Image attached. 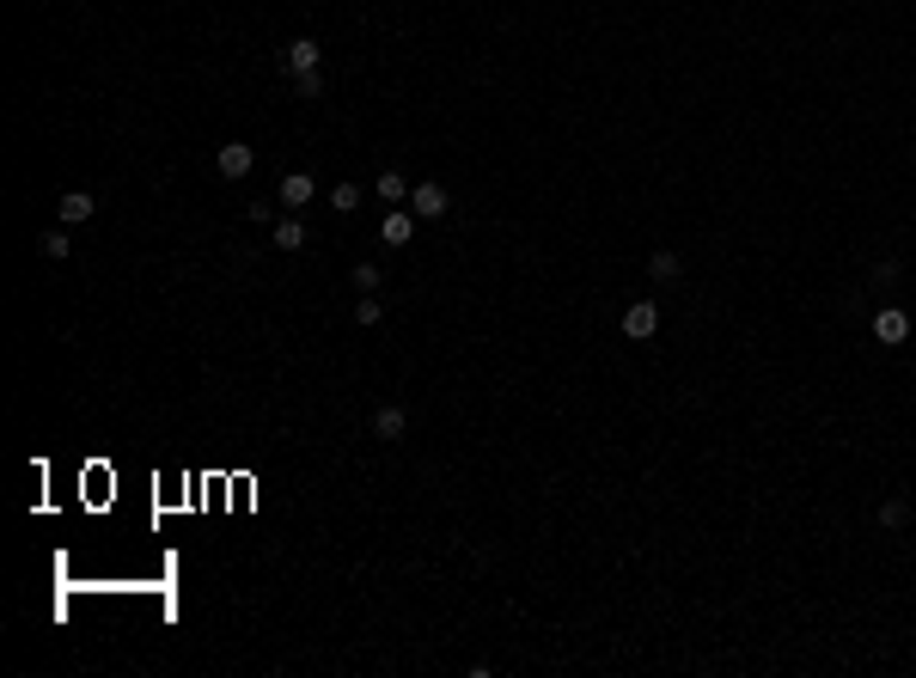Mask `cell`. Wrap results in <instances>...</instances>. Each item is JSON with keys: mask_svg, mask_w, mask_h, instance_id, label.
I'll return each mask as SVG.
<instances>
[{"mask_svg": "<svg viewBox=\"0 0 916 678\" xmlns=\"http://www.w3.org/2000/svg\"><path fill=\"white\" fill-rule=\"evenodd\" d=\"M447 208H452V196H447V190H440V184H434V178H427V184H416V190H409V214H416V221H440Z\"/></svg>", "mask_w": 916, "mask_h": 678, "instance_id": "cell-1", "label": "cell"}, {"mask_svg": "<svg viewBox=\"0 0 916 678\" xmlns=\"http://www.w3.org/2000/svg\"><path fill=\"white\" fill-rule=\"evenodd\" d=\"M654 330H660V306H654V300H630V306H623V336L648 343Z\"/></svg>", "mask_w": 916, "mask_h": 678, "instance_id": "cell-2", "label": "cell"}, {"mask_svg": "<svg viewBox=\"0 0 916 678\" xmlns=\"http://www.w3.org/2000/svg\"><path fill=\"white\" fill-rule=\"evenodd\" d=\"M214 165H221V178H251V165H257V153L244 141H226L221 153H214Z\"/></svg>", "mask_w": 916, "mask_h": 678, "instance_id": "cell-3", "label": "cell"}, {"mask_svg": "<svg viewBox=\"0 0 916 678\" xmlns=\"http://www.w3.org/2000/svg\"><path fill=\"white\" fill-rule=\"evenodd\" d=\"M318 56H324V43H318V37H293V43H287V74H312Z\"/></svg>", "mask_w": 916, "mask_h": 678, "instance_id": "cell-4", "label": "cell"}, {"mask_svg": "<svg viewBox=\"0 0 916 678\" xmlns=\"http://www.w3.org/2000/svg\"><path fill=\"white\" fill-rule=\"evenodd\" d=\"M92 208H98V196H86V190H67L56 202V214H61V226H80V221H92Z\"/></svg>", "mask_w": 916, "mask_h": 678, "instance_id": "cell-5", "label": "cell"}, {"mask_svg": "<svg viewBox=\"0 0 916 678\" xmlns=\"http://www.w3.org/2000/svg\"><path fill=\"white\" fill-rule=\"evenodd\" d=\"M874 336H880V343H886V349H892V343H904V336H911V318H904V312H898V306L874 312Z\"/></svg>", "mask_w": 916, "mask_h": 678, "instance_id": "cell-6", "label": "cell"}, {"mask_svg": "<svg viewBox=\"0 0 916 678\" xmlns=\"http://www.w3.org/2000/svg\"><path fill=\"white\" fill-rule=\"evenodd\" d=\"M404 428H409L404 404H379V410H373V434H379V440H404Z\"/></svg>", "mask_w": 916, "mask_h": 678, "instance_id": "cell-7", "label": "cell"}, {"mask_svg": "<svg viewBox=\"0 0 916 678\" xmlns=\"http://www.w3.org/2000/svg\"><path fill=\"white\" fill-rule=\"evenodd\" d=\"M312 196H318V190H312V178H305V171H287V178H282V208H287V214H300Z\"/></svg>", "mask_w": 916, "mask_h": 678, "instance_id": "cell-8", "label": "cell"}, {"mask_svg": "<svg viewBox=\"0 0 916 678\" xmlns=\"http://www.w3.org/2000/svg\"><path fill=\"white\" fill-rule=\"evenodd\" d=\"M275 245H282V251H305V226H300V214H282V221H275Z\"/></svg>", "mask_w": 916, "mask_h": 678, "instance_id": "cell-9", "label": "cell"}, {"mask_svg": "<svg viewBox=\"0 0 916 678\" xmlns=\"http://www.w3.org/2000/svg\"><path fill=\"white\" fill-rule=\"evenodd\" d=\"M678 269H684V257H678V251H654V257H648V275H654V282H678Z\"/></svg>", "mask_w": 916, "mask_h": 678, "instance_id": "cell-10", "label": "cell"}, {"mask_svg": "<svg viewBox=\"0 0 916 678\" xmlns=\"http://www.w3.org/2000/svg\"><path fill=\"white\" fill-rule=\"evenodd\" d=\"M880 526H886V532H904V526H911V501H904V495H892V501L880 508Z\"/></svg>", "mask_w": 916, "mask_h": 678, "instance_id": "cell-11", "label": "cell"}, {"mask_svg": "<svg viewBox=\"0 0 916 678\" xmlns=\"http://www.w3.org/2000/svg\"><path fill=\"white\" fill-rule=\"evenodd\" d=\"M361 202H366V190H361V184H336V190H330V208H336V214H355Z\"/></svg>", "mask_w": 916, "mask_h": 678, "instance_id": "cell-12", "label": "cell"}, {"mask_svg": "<svg viewBox=\"0 0 916 678\" xmlns=\"http://www.w3.org/2000/svg\"><path fill=\"white\" fill-rule=\"evenodd\" d=\"M379 202H409L404 171H379Z\"/></svg>", "mask_w": 916, "mask_h": 678, "instance_id": "cell-13", "label": "cell"}, {"mask_svg": "<svg viewBox=\"0 0 916 678\" xmlns=\"http://www.w3.org/2000/svg\"><path fill=\"white\" fill-rule=\"evenodd\" d=\"M416 232V214H386V245H409Z\"/></svg>", "mask_w": 916, "mask_h": 678, "instance_id": "cell-14", "label": "cell"}, {"mask_svg": "<svg viewBox=\"0 0 916 678\" xmlns=\"http://www.w3.org/2000/svg\"><path fill=\"white\" fill-rule=\"evenodd\" d=\"M67 251H74V239H67V226H56V232H43V257H49V263H61Z\"/></svg>", "mask_w": 916, "mask_h": 678, "instance_id": "cell-15", "label": "cell"}, {"mask_svg": "<svg viewBox=\"0 0 916 678\" xmlns=\"http://www.w3.org/2000/svg\"><path fill=\"white\" fill-rule=\"evenodd\" d=\"M379 318H386V306H379V293H366L361 306H355V324H366V330H373Z\"/></svg>", "mask_w": 916, "mask_h": 678, "instance_id": "cell-16", "label": "cell"}, {"mask_svg": "<svg viewBox=\"0 0 916 678\" xmlns=\"http://www.w3.org/2000/svg\"><path fill=\"white\" fill-rule=\"evenodd\" d=\"M293 92H300V98H318V92H324V74H318V67H312V74H293Z\"/></svg>", "mask_w": 916, "mask_h": 678, "instance_id": "cell-17", "label": "cell"}, {"mask_svg": "<svg viewBox=\"0 0 916 678\" xmlns=\"http://www.w3.org/2000/svg\"><path fill=\"white\" fill-rule=\"evenodd\" d=\"M355 288H361V293L379 288V263H355Z\"/></svg>", "mask_w": 916, "mask_h": 678, "instance_id": "cell-18", "label": "cell"}, {"mask_svg": "<svg viewBox=\"0 0 916 678\" xmlns=\"http://www.w3.org/2000/svg\"><path fill=\"white\" fill-rule=\"evenodd\" d=\"M892 282H898V263H892V257H886V263H874V288H892Z\"/></svg>", "mask_w": 916, "mask_h": 678, "instance_id": "cell-19", "label": "cell"}]
</instances>
